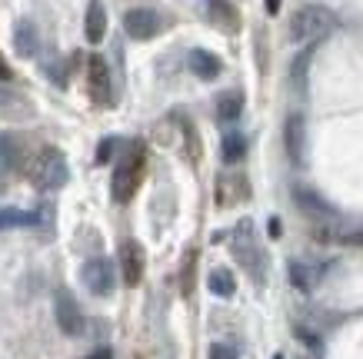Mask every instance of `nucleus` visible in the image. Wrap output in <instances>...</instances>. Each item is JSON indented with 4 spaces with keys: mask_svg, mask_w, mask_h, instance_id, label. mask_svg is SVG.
<instances>
[{
    "mask_svg": "<svg viewBox=\"0 0 363 359\" xmlns=\"http://www.w3.org/2000/svg\"><path fill=\"white\" fill-rule=\"evenodd\" d=\"M230 253H233V260L250 273V280L264 283V276H267V250H264V243H260V237H257L253 220H240V223L233 227Z\"/></svg>",
    "mask_w": 363,
    "mask_h": 359,
    "instance_id": "nucleus-1",
    "label": "nucleus"
},
{
    "mask_svg": "<svg viewBox=\"0 0 363 359\" xmlns=\"http://www.w3.org/2000/svg\"><path fill=\"white\" fill-rule=\"evenodd\" d=\"M23 176L40 190H60L70 180V166H67V156L57 147H37L30 153V164H27Z\"/></svg>",
    "mask_w": 363,
    "mask_h": 359,
    "instance_id": "nucleus-2",
    "label": "nucleus"
},
{
    "mask_svg": "<svg viewBox=\"0 0 363 359\" xmlns=\"http://www.w3.org/2000/svg\"><path fill=\"white\" fill-rule=\"evenodd\" d=\"M143 166H147V150H143L140 140H133L127 147V153L121 156V164L113 170V183H111V193L117 203H130L137 186L143 180Z\"/></svg>",
    "mask_w": 363,
    "mask_h": 359,
    "instance_id": "nucleus-3",
    "label": "nucleus"
},
{
    "mask_svg": "<svg viewBox=\"0 0 363 359\" xmlns=\"http://www.w3.org/2000/svg\"><path fill=\"white\" fill-rule=\"evenodd\" d=\"M333 30V13L320 4H307L290 17V40L294 44H307L313 47L317 40H323Z\"/></svg>",
    "mask_w": 363,
    "mask_h": 359,
    "instance_id": "nucleus-4",
    "label": "nucleus"
},
{
    "mask_svg": "<svg viewBox=\"0 0 363 359\" xmlns=\"http://www.w3.org/2000/svg\"><path fill=\"white\" fill-rule=\"evenodd\" d=\"M87 87H90V100L97 107H111L113 103V84H111V67L100 54H94L87 60Z\"/></svg>",
    "mask_w": 363,
    "mask_h": 359,
    "instance_id": "nucleus-5",
    "label": "nucleus"
},
{
    "mask_svg": "<svg viewBox=\"0 0 363 359\" xmlns=\"http://www.w3.org/2000/svg\"><path fill=\"white\" fill-rule=\"evenodd\" d=\"M54 316H57V326H60V333H67V336H80L84 333V313H80L77 300H74V293L70 290H57L54 293Z\"/></svg>",
    "mask_w": 363,
    "mask_h": 359,
    "instance_id": "nucleus-6",
    "label": "nucleus"
},
{
    "mask_svg": "<svg viewBox=\"0 0 363 359\" xmlns=\"http://www.w3.org/2000/svg\"><path fill=\"white\" fill-rule=\"evenodd\" d=\"M80 280H84V286H87L94 296H111L113 293V263L104 260V256H94V260H87L84 266H80Z\"/></svg>",
    "mask_w": 363,
    "mask_h": 359,
    "instance_id": "nucleus-7",
    "label": "nucleus"
},
{
    "mask_svg": "<svg viewBox=\"0 0 363 359\" xmlns=\"http://www.w3.org/2000/svg\"><path fill=\"white\" fill-rule=\"evenodd\" d=\"M160 27H164L160 13L150 11V7H133V11L123 13V30L133 40H150V37L160 33Z\"/></svg>",
    "mask_w": 363,
    "mask_h": 359,
    "instance_id": "nucleus-8",
    "label": "nucleus"
},
{
    "mask_svg": "<svg viewBox=\"0 0 363 359\" xmlns=\"http://www.w3.org/2000/svg\"><path fill=\"white\" fill-rule=\"evenodd\" d=\"M30 143H27V137H21V133H0V164L11 166V170H17V173H23L27 170V164H30Z\"/></svg>",
    "mask_w": 363,
    "mask_h": 359,
    "instance_id": "nucleus-9",
    "label": "nucleus"
},
{
    "mask_svg": "<svg viewBox=\"0 0 363 359\" xmlns=\"http://www.w3.org/2000/svg\"><path fill=\"white\" fill-rule=\"evenodd\" d=\"M30 117H33V103L27 100V93L0 84V120H7V123H23V120H30Z\"/></svg>",
    "mask_w": 363,
    "mask_h": 359,
    "instance_id": "nucleus-10",
    "label": "nucleus"
},
{
    "mask_svg": "<svg viewBox=\"0 0 363 359\" xmlns=\"http://www.w3.org/2000/svg\"><path fill=\"white\" fill-rule=\"evenodd\" d=\"M143 266H147V256H143V246L137 239H123L121 246V273H123V283L137 286L143 280Z\"/></svg>",
    "mask_w": 363,
    "mask_h": 359,
    "instance_id": "nucleus-11",
    "label": "nucleus"
},
{
    "mask_svg": "<svg viewBox=\"0 0 363 359\" xmlns=\"http://www.w3.org/2000/svg\"><path fill=\"white\" fill-rule=\"evenodd\" d=\"M294 203H297L307 217H313L317 223H323V220H333L337 213H333V207L323 200V196H317L313 190H307V186H294Z\"/></svg>",
    "mask_w": 363,
    "mask_h": 359,
    "instance_id": "nucleus-12",
    "label": "nucleus"
},
{
    "mask_svg": "<svg viewBox=\"0 0 363 359\" xmlns=\"http://www.w3.org/2000/svg\"><path fill=\"white\" fill-rule=\"evenodd\" d=\"M284 147H286V153H290L294 164L303 160V150H307V127H303V117H300V113H290V117H286Z\"/></svg>",
    "mask_w": 363,
    "mask_h": 359,
    "instance_id": "nucleus-13",
    "label": "nucleus"
},
{
    "mask_svg": "<svg viewBox=\"0 0 363 359\" xmlns=\"http://www.w3.org/2000/svg\"><path fill=\"white\" fill-rule=\"evenodd\" d=\"M207 17H210V23L223 33L240 30V11L233 7L230 0H207Z\"/></svg>",
    "mask_w": 363,
    "mask_h": 359,
    "instance_id": "nucleus-14",
    "label": "nucleus"
},
{
    "mask_svg": "<svg viewBox=\"0 0 363 359\" xmlns=\"http://www.w3.org/2000/svg\"><path fill=\"white\" fill-rule=\"evenodd\" d=\"M37 47H40V33H37L33 21H17V27H13V50L21 57H33Z\"/></svg>",
    "mask_w": 363,
    "mask_h": 359,
    "instance_id": "nucleus-15",
    "label": "nucleus"
},
{
    "mask_svg": "<svg viewBox=\"0 0 363 359\" xmlns=\"http://www.w3.org/2000/svg\"><path fill=\"white\" fill-rule=\"evenodd\" d=\"M187 64H190V70L200 76V80H213V76H220V70H223V64H220V57H213L210 50H190V57H187Z\"/></svg>",
    "mask_w": 363,
    "mask_h": 359,
    "instance_id": "nucleus-16",
    "label": "nucleus"
},
{
    "mask_svg": "<svg viewBox=\"0 0 363 359\" xmlns=\"http://www.w3.org/2000/svg\"><path fill=\"white\" fill-rule=\"evenodd\" d=\"M286 273H290V283L297 286L300 293H310V290L317 286V280H320V273H323V270H313V266H310V263H303V260H290Z\"/></svg>",
    "mask_w": 363,
    "mask_h": 359,
    "instance_id": "nucleus-17",
    "label": "nucleus"
},
{
    "mask_svg": "<svg viewBox=\"0 0 363 359\" xmlns=\"http://www.w3.org/2000/svg\"><path fill=\"white\" fill-rule=\"evenodd\" d=\"M104 33H107V11H104L100 0H90V7H87V40L90 44H100Z\"/></svg>",
    "mask_w": 363,
    "mask_h": 359,
    "instance_id": "nucleus-18",
    "label": "nucleus"
},
{
    "mask_svg": "<svg viewBox=\"0 0 363 359\" xmlns=\"http://www.w3.org/2000/svg\"><path fill=\"white\" fill-rule=\"evenodd\" d=\"M207 286L213 296H220V300H230L237 293V280H233V273L227 266H217V270H210L207 276Z\"/></svg>",
    "mask_w": 363,
    "mask_h": 359,
    "instance_id": "nucleus-19",
    "label": "nucleus"
},
{
    "mask_svg": "<svg viewBox=\"0 0 363 359\" xmlns=\"http://www.w3.org/2000/svg\"><path fill=\"white\" fill-rule=\"evenodd\" d=\"M240 113H243V93H240V90H227V93H220V97H217V120L233 123Z\"/></svg>",
    "mask_w": 363,
    "mask_h": 359,
    "instance_id": "nucleus-20",
    "label": "nucleus"
},
{
    "mask_svg": "<svg viewBox=\"0 0 363 359\" xmlns=\"http://www.w3.org/2000/svg\"><path fill=\"white\" fill-rule=\"evenodd\" d=\"M40 223V210L37 213H27V210H0V229H13V227H37Z\"/></svg>",
    "mask_w": 363,
    "mask_h": 359,
    "instance_id": "nucleus-21",
    "label": "nucleus"
},
{
    "mask_svg": "<svg viewBox=\"0 0 363 359\" xmlns=\"http://www.w3.org/2000/svg\"><path fill=\"white\" fill-rule=\"evenodd\" d=\"M243 196H247L243 176H220V183H217V203H233V200H243Z\"/></svg>",
    "mask_w": 363,
    "mask_h": 359,
    "instance_id": "nucleus-22",
    "label": "nucleus"
},
{
    "mask_svg": "<svg viewBox=\"0 0 363 359\" xmlns=\"http://www.w3.org/2000/svg\"><path fill=\"white\" fill-rule=\"evenodd\" d=\"M310 57H313V47H307V50L294 60V67H290V84H294L297 93H303V80H307V70H310Z\"/></svg>",
    "mask_w": 363,
    "mask_h": 359,
    "instance_id": "nucleus-23",
    "label": "nucleus"
},
{
    "mask_svg": "<svg viewBox=\"0 0 363 359\" xmlns=\"http://www.w3.org/2000/svg\"><path fill=\"white\" fill-rule=\"evenodd\" d=\"M220 153H223V160H227V164H237V160H243V153H247V140H243L240 133H227V137H223Z\"/></svg>",
    "mask_w": 363,
    "mask_h": 359,
    "instance_id": "nucleus-24",
    "label": "nucleus"
},
{
    "mask_svg": "<svg viewBox=\"0 0 363 359\" xmlns=\"http://www.w3.org/2000/svg\"><path fill=\"white\" fill-rule=\"evenodd\" d=\"M194 263H197V253L190 250L187 256H184V296H190V290H194Z\"/></svg>",
    "mask_w": 363,
    "mask_h": 359,
    "instance_id": "nucleus-25",
    "label": "nucleus"
},
{
    "mask_svg": "<svg viewBox=\"0 0 363 359\" xmlns=\"http://www.w3.org/2000/svg\"><path fill=\"white\" fill-rule=\"evenodd\" d=\"M121 147V140L117 137H107V140H100V147H97V164H111V156H113V150Z\"/></svg>",
    "mask_w": 363,
    "mask_h": 359,
    "instance_id": "nucleus-26",
    "label": "nucleus"
},
{
    "mask_svg": "<svg viewBox=\"0 0 363 359\" xmlns=\"http://www.w3.org/2000/svg\"><path fill=\"white\" fill-rule=\"evenodd\" d=\"M210 359H237V349L227 346V343H213L210 346Z\"/></svg>",
    "mask_w": 363,
    "mask_h": 359,
    "instance_id": "nucleus-27",
    "label": "nucleus"
},
{
    "mask_svg": "<svg viewBox=\"0 0 363 359\" xmlns=\"http://www.w3.org/2000/svg\"><path fill=\"white\" fill-rule=\"evenodd\" d=\"M294 333L300 336V343H307V346H313V349H320V339L313 336V333H307L303 326H294Z\"/></svg>",
    "mask_w": 363,
    "mask_h": 359,
    "instance_id": "nucleus-28",
    "label": "nucleus"
},
{
    "mask_svg": "<svg viewBox=\"0 0 363 359\" xmlns=\"http://www.w3.org/2000/svg\"><path fill=\"white\" fill-rule=\"evenodd\" d=\"M267 229H270V237H280V233H284V223H280V220H277V217H270V223H267Z\"/></svg>",
    "mask_w": 363,
    "mask_h": 359,
    "instance_id": "nucleus-29",
    "label": "nucleus"
},
{
    "mask_svg": "<svg viewBox=\"0 0 363 359\" xmlns=\"http://www.w3.org/2000/svg\"><path fill=\"white\" fill-rule=\"evenodd\" d=\"M13 76V70H11V64L4 60V54H0V80H11Z\"/></svg>",
    "mask_w": 363,
    "mask_h": 359,
    "instance_id": "nucleus-30",
    "label": "nucleus"
},
{
    "mask_svg": "<svg viewBox=\"0 0 363 359\" xmlns=\"http://www.w3.org/2000/svg\"><path fill=\"white\" fill-rule=\"evenodd\" d=\"M267 4V13H280V4H284V0H264Z\"/></svg>",
    "mask_w": 363,
    "mask_h": 359,
    "instance_id": "nucleus-31",
    "label": "nucleus"
},
{
    "mask_svg": "<svg viewBox=\"0 0 363 359\" xmlns=\"http://www.w3.org/2000/svg\"><path fill=\"white\" fill-rule=\"evenodd\" d=\"M87 359H113V356H111V349H97V353H94V356H87Z\"/></svg>",
    "mask_w": 363,
    "mask_h": 359,
    "instance_id": "nucleus-32",
    "label": "nucleus"
},
{
    "mask_svg": "<svg viewBox=\"0 0 363 359\" xmlns=\"http://www.w3.org/2000/svg\"><path fill=\"white\" fill-rule=\"evenodd\" d=\"M274 359H284V356H274Z\"/></svg>",
    "mask_w": 363,
    "mask_h": 359,
    "instance_id": "nucleus-33",
    "label": "nucleus"
}]
</instances>
